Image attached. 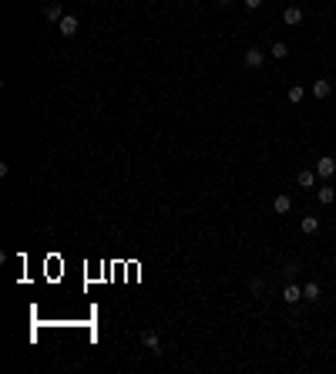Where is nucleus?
I'll return each mask as SVG.
<instances>
[{
  "label": "nucleus",
  "instance_id": "nucleus-14",
  "mask_svg": "<svg viewBox=\"0 0 336 374\" xmlns=\"http://www.w3.org/2000/svg\"><path fill=\"white\" fill-rule=\"evenodd\" d=\"M269 54H272V57H276V61H282V57H289V47H286V44H282V41H276V44H272V47H269Z\"/></svg>",
  "mask_w": 336,
  "mask_h": 374
},
{
  "label": "nucleus",
  "instance_id": "nucleus-5",
  "mask_svg": "<svg viewBox=\"0 0 336 374\" xmlns=\"http://www.w3.org/2000/svg\"><path fill=\"white\" fill-rule=\"evenodd\" d=\"M141 344H145L148 351H155V354H161V337H158L155 330H141Z\"/></svg>",
  "mask_w": 336,
  "mask_h": 374
},
{
  "label": "nucleus",
  "instance_id": "nucleus-15",
  "mask_svg": "<svg viewBox=\"0 0 336 374\" xmlns=\"http://www.w3.org/2000/svg\"><path fill=\"white\" fill-rule=\"evenodd\" d=\"M302 98H306V88H302V84H292V88H289V102H292V105H299Z\"/></svg>",
  "mask_w": 336,
  "mask_h": 374
},
{
  "label": "nucleus",
  "instance_id": "nucleus-11",
  "mask_svg": "<svg viewBox=\"0 0 336 374\" xmlns=\"http://www.w3.org/2000/svg\"><path fill=\"white\" fill-rule=\"evenodd\" d=\"M316 179H319V175H316V172H309V169L296 172V182H299L302 189H313V185H316Z\"/></svg>",
  "mask_w": 336,
  "mask_h": 374
},
{
  "label": "nucleus",
  "instance_id": "nucleus-7",
  "mask_svg": "<svg viewBox=\"0 0 336 374\" xmlns=\"http://www.w3.org/2000/svg\"><path fill=\"white\" fill-rule=\"evenodd\" d=\"M272 209H276V213H289V209H292V196L289 193H279V196H276V199H272Z\"/></svg>",
  "mask_w": 336,
  "mask_h": 374
},
{
  "label": "nucleus",
  "instance_id": "nucleus-18",
  "mask_svg": "<svg viewBox=\"0 0 336 374\" xmlns=\"http://www.w3.org/2000/svg\"><path fill=\"white\" fill-rule=\"evenodd\" d=\"M242 4H246L249 11H259V7H262V0H242Z\"/></svg>",
  "mask_w": 336,
  "mask_h": 374
},
{
  "label": "nucleus",
  "instance_id": "nucleus-8",
  "mask_svg": "<svg viewBox=\"0 0 336 374\" xmlns=\"http://www.w3.org/2000/svg\"><path fill=\"white\" fill-rule=\"evenodd\" d=\"M282 21H286V27L302 24V7H286V11H282Z\"/></svg>",
  "mask_w": 336,
  "mask_h": 374
},
{
  "label": "nucleus",
  "instance_id": "nucleus-9",
  "mask_svg": "<svg viewBox=\"0 0 336 374\" xmlns=\"http://www.w3.org/2000/svg\"><path fill=\"white\" fill-rule=\"evenodd\" d=\"M316 199H319L323 206H333V203H336V189L329 185V182H326L323 189H316Z\"/></svg>",
  "mask_w": 336,
  "mask_h": 374
},
{
  "label": "nucleus",
  "instance_id": "nucleus-10",
  "mask_svg": "<svg viewBox=\"0 0 336 374\" xmlns=\"http://www.w3.org/2000/svg\"><path fill=\"white\" fill-rule=\"evenodd\" d=\"M299 229L306 233V236H313V233H319V216H302Z\"/></svg>",
  "mask_w": 336,
  "mask_h": 374
},
{
  "label": "nucleus",
  "instance_id": "nucleus-1",
  "mask_svg": "<svg viewBox=\"0 0 336 374\" xmlns=\"http://www.w3.org/2000/svg\"><path fill=\"white\" fill-rule=\"evenodd\" d=\"M316 175H319V179H333L336 175V159L333 155H323V159L316 162Z\"/></svg>",
  "mask_w": 336,
  "mask_h": 374
},
{
  "label": "nucleus",
  "instance_id": "nucleus-4",
  "mask_svg": "<svg viewBox=\"0 0 336 374\" xmlns=\"http://www.w3.org/2000/svg\"><path fill=\"white\" fill-rule=\"evenodd\" d=\"M329 91H333V81H326V78L313 81V98H316V102H323V98H329Z\"/></svg>",
  "mask_w": 336,
  "mask_h": 374
},
{
  "label": "nucleus",
  "instance_id": "nucleus-2",
  "mask_svg": "<svg viewBox=\"0 0 336 374\" xmlns=\"http://www.w3.org/2000/svg\"><path fill=\"white\" fill-rule=\"evenodd\" d=\"M57 31H61L64 37H74V34H78V17L64 14V17H61V24H57Z\"/></svg>",
  "mask_w": 336,
  "mask_h": 374
},
{
  "label": "nucleus",
  "instance_id": "nucleus-3",
  "mask_svg": "<svg viewBox=\"0 0 336 374\" xmlns=\"http://www.w3.org/2000/svg\"><path fill=\"white\" fill-rule=\"evenodd\" d=\"M262 51H259V47H249L246 54H242V64H246V68H262Z\"/></svg>",
  "mask_w": 336,
  "mask_h": 374
},
{
  "label": "nucleus",
  "instance_id": "nucleus-20",
  "mask_svg": "<svg viewBox=\"0 0 336 374\" xmlns=\"http://www.w3.org/2000/svg\"><path fill=\"white\" fill-rule=\"evenodd\" d=\"M333 304H336V294H333Z\"/></svg>",
  "mask_w": 336,
  "mask_h": 374
},
{
  "label": "nucleus",
  "instance_id": "nucleus-12",
  "mask_svg": "<svg viewBox=\"0 0 336 374\" xmlns=\"http://www.w3.org/2000/svg\"><path fill=\"white\" fill-rule=\"evenodd\" d=\"M44 17L51 24H61V17H64V7H61V4H47L44 7Z\"/></svg>",
  "mask_w": 336,
  "mask_h": 374
},
{
  "label": "nucleus",
  "instance_id": "nucleus-6",
  "mask_svg": "<svg viewBox=\"0 0 336 374\" xmlns=\"http://www.w3.org/2000/svg\"><path fill=\"white\" fill-rule=\"evenodd\" d=\"M282 300H286V304H299L302 300V287H296L289 280V284H286V290H282Z\"/></svg>",
  "mask_w": 336,
  "mask_h": 374
},
{
  "label": "nucleus",
  "instance_id": "nucleus-13",
  "mask_svg": "<svg viewBox=\"0 0 336 374\" xmlns=\"http://www.w3.org/2000/svg\"><path fill=\"white\" fill-rule=\"evenodd\" d=\"M319 294H323L319 284H306V287H302V300H319Z\"/></svg>",
  "mask_w": 336,
  "mask_h": 374
},
{
  "label": "nucleus",
  "instance_id": "nucleus-17",
  "mask_svg": "<svg viewBox=\"0 0 336 374\" xmlns=\"http://www.w3.org/2000/svg\"><path fill=\"white\" fill-rule=\"evenodd\" d=\"M296 270H299L296 263H286V280H292V276H296Z\"/></svg>",
  "mask_w": 336,
  "mask_h": 374
},
{
  "label": "nucleus",
  "instance_id": "nucleus-16",
  "mask_svg": "<svg viewBox=\"0 0 336 374\" xmlns=\"http://www.w3.org/2000/svg\"><path fill=\"white\" fill-rule=\"evenodd\" d=\"M249 287H252V294H266V280H259V276H256Z\"/></svg>",
  "mask_w": 336,
  "mask_h": 374
},
{
  "label": "nucleus",
  "instance_id": "nucleus-19",
  "mask_svg": "<svg viewBox=\"0 0 336 374\" xmlns=\"http://www.w3.org/2000/svg\"><path fill=\"white\" fill-rule=\"evenodd\" d=\"M215 4H219V7H225V4H232V0H215Z\"/></svg>",
  "mask_w": 336,
  "mask_h": 374
}]
</instances>
